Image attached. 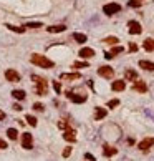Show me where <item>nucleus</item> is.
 I'll use <instances>...</instances> for the list:
<instances>
[{"label":"nucleus","mask_w":154,"mask_h":161,"mask_svg":"<svg viewBox=\"0 0 154 161\" xmlns=\"http://www.w3.org/2000/svg\"><path fill=\"white\" fill-rule=\"evenodd\" d=\"M139 67H141V68H144V70H147V72H154V63H152V62L141 60V62H139Z\"/></svg>","instance_id":"nucleus-18"},{"label":"nucleus","mask_w":154,"mask_h":161,"mask_svg":"<svg viewBox=\"0 0 154 161\" xmlns=\"http://www.w3.org/2000/svg\"><path fill=\"white\" fill-rule=\"evenodd\" d=\"M119 105V100H111V101H108V108H114V106H118Z\"/></svg>","instance_id":"nucleus-32"},{"label":"nucleus","mask_w":154,"mask_h":161,"mask_svg":"<svg viewBox=\"0 0 154 161\" xmlns=\"http://www.w3.org/2000/svg\"><path fill=\"white\" fill-rule=\"evenodd\" d=\"M106 115H108V111L104 110V108H101V106H98L96 110H94V120L96 121H99V120H103Z\"/></svg>","instance_id":"nucleus-14"},{"label":"nucleus","mask_w":154,"mask_h":161,"mask_svg":"<svg viewBox=\"0 0 154 161\" xmlns=\"http://www.w3.org/2000/svg\"><path fill=\"white\" fill-rule=\"evenodd\" d=\"M7 28H8V30H12V32H15V33H23V32H25V27H13V25H7Z\"/></svg>","instance_id":"nucleus-24"},{"label":"nucleus","mask_w":154,"mask_h":161,"mask_svg":"<svg viewBox=\"0 0 154 161\" xmlns=\"http://www.w3.org/2000/svg\"><path fill=\"white\" fill-rule=\"evenodd\" d=\"M116 153H118V149L113 148V146H108V145H106V146L103 148V154H104V156H114Z\"/></svg>","instance_id":"nucleus-19"},{"label":"nucleus","mask_w":154,"mask_h":161,"mask_svg":"<svg viewBox=\"0 0 154 161\" xmlns=\"http://www.w3.org/2000/svg\"><path fill=\"white\" fill-rule=\"evenodd\" d=\"M66 95H68V98L72 100L73 103H85V101H86V96H85V95H81V96L73 95V93H66Z\"/></svg>","instance_id":"nucleus-17"},{"label":"nucleus","mask_w":154,"mask_h":161,"mask_svg":"<svg viewBox=\"0 0 154 161\" xmlns=\"http://www.w3.org/2000/svg\"><path fill=\"white\" fill-rule=\"evenodd\" d=\"M25 120L28 121V125H30V126H37V118H35L33 115H27Z\"/></svg>","instance_id":"nucleus-25"},{"label":"nucleus","mask_w":154,"mask_h":161,"mask_svg":"<svg viewBox=\"0 0 154 161\" xmlns=\"http://www.w3.org/2000/svg\"><path fill=\"white\" fill-rule=\"evenodd\" d=\"M5 80L12 82V83H19L20 82V73L17 70H13V68H8V70H5Z\"/></svg>","instance_id":"nucleus-3"},{"label":"nucleus","mask_w":154,"mask_h":161,"mask_svg":"<svg viewBox=\"0 0 154 161\" xmlns=\"http://www.w3.org/2000/svg\"><path fill=\"white\" fill-rule=\"evenodd\" d=\"M129 5H131V7H139V2H136V0H133V2H129Z\"/></svg>","instance_id":"nucleus-39"},{"label":"nucleus","mask_w":154,"mask_h":161,"mask_svg":"<svg viewBox=\"0 0 154 161\" xmlns=\"http://www.w3.org/2000/svg\"><path fill=\"white\" fill-rule=\"evenodd\" d=\"M33 110H35V111H43V110H45L43 103H33Z\"/></svg>","instance_id":"nucleus-27"},{"label":"nucleus","mask_w":154,"mask_h":161,"mask_svg":"<svg viewBox=\"0 0 154 161\" xmlns=\"http://www.w3.org/2000/svg\"><path fill=\"white\" fill-rule=\"evenodd\" d=\"M121 10V7L118 3H106L104 7H103V12L106 13V15H114V13H118Z\"/></svg>","instance_id":"nucleus-5"},{"label":"nucleus","mask_w":154,"mask_h":161,"mask_svg":"<svg viewBox=\"0 0 154 161\" xmlns=\"http://www.w3.org/2000/svg\"><path fill=\"white\" fill-rule=\"evenodd\" d=\"M73 68H88V63L86 62H76V63H73Z\"/></svg>","instance_id":"nucleus-26"},{"label":"nucleus","mask_w":154,"mask_h":161,"mask_svg":"<svg viewBox=\"0 0 154 161\" xmlns=\"http://www.w3.org/2000/svg\"><path fill=\"white\" fill-rule=\"evenodd\" d=\"M151 146H154V138H144V140L138 145V148L141 149V151H147Z\"/></svg>","instance_id":"nucleus-7"},{"label":"nucleus","mask_w":154,"mask_h":161,"mask_svg":"<svg viewBox=\"0 0 154 161\" xmlns=\"http://www.w3.org/2000/svg\"><path fill=\"white\" fill-rule=\"evenodd\" d=\"M46 30H48L50 33H60V32L66 30V27H65V25H53V27H48Z\"/></svg>","instance_id":"nucleus-20"},{"label":"nucleus","mask_w":154,"mask_h":161,"mask_svg":"<svg viewBox=\"0 0 154 161\" xmlns=\"http://www.w3.org/2000/svg\"><path fill=\"white\" fill-rule=\"evenodd\" d=\"M32 80L35 83H37V88H35V91H37V95L40 96H45L46 93H48V83H46L45 78L41 77H37V75H32Z\"/></svg>","instance_id":"nucleus-2"},{"label":"nucleus","mask_w":154,"mask_h":161,"mask_svg":"<svg viewBox=\"0 0 154 161\" xmlns=\"http://www.w3.org/2000/svg\"><path fill=\"white\" fill-rule=\"evenodd\" d=\"M53 88H55L56 93H61V85H60V82H53Z\"/></svg>","instance_id":"nucleus-31"},{"label":"nucleus","mask_w":154,"mask_h":161,"mask_svg":"<svg viewBox=\"0 0 154 161\" xmlns=\"http://www.w3.org/2000/svg\"><path fill=\"white\" fill-rule=\"evenodd\" d=\"M12 98H15L17 101H23L27 98L25 90H12Z\"/></svg>","instance_id":"nucleus-9"},{"label":"nucleus","mask_w":154,"mask_h":161,"mask_svg":"<svg viewBox=\"0 0 154 161\" xmlns=\"http://www.w3.org/2000/svg\"><path fill=\"white\" fill-rule=\"evenodd\" d=\"M0 120H5V113L2 110H0Z\"/></svg>","instance_id":"nucleus-40"},{"label":"nucleus","mask_w":154,"mask_h":161,"mask_svg":"<svg viewBox=\"0 0 154 161\" xmlns=\"http://www.w3.org/2000/svg\"><path fill=\"white\" fill-rule=\"evenodd\" d=\"M30 62L33 63V65H37L38 68H53L55 67V62H51L48 56H45V55H38V53H33L30 56Z\"/></svg>","instance_id":"nucleus-1"},{"label":"nucleus","mask_w":154,"mask_h":161,"mask_svg":"<svg viewBox=\"0 0 154 161\" xmlns=\"http://www.w3.org/2000/svg\"><path fill=\"white\" fill-rule=\"evenodd\" d=\"M63 138H65L66 141H70V143H75V141H76V136H75V131H73V130H65Z\"/></svg>","instance_id":"nucleus-16"},{"label":"nucleus","mask_w":154,"mask_h":161,"mask_svg":"<svg viewBox=\"0 0 154 161\" xmlns=\"http://www.w3.org/2000/svg\"><path fill=\"white\" fill-rule=\"evenodd\" d=\"M61 80H65V82H73V80H80L81 75L76 72V73H61Z\"/></svg>","instance_id":"nucleus-10"},{"label":"nucleus","mask_w":154,"mask_h":161,"mask_svg":"<svg viewBox=\"0 0 154 161\" xmlns=\"http://www.w3.org/2000/svg\"><path fill=\"white\" fill-rule=\"evenodd\" d=\"M25 27H27V28H40L41 24H40V22H32V24H27Z\"/></svg>","instance_id":"nucleus-29"},{"label":"nucleus","mask_w":154,"mask_h":161,"mask_svg":"<svg viewBox=\"0 0 154 161\" xmlns=\"http://www.w3.org/2000/svg\"><path fill=\"white\" fill-rule=\"evenodd\" d=\"M85 158H86L88 161H96V159H94V156H93V154H90V153H86V154H85Z\"/></svg>","instance_id":"nucleus-37"},{"label":"nucleus","mask_w":154,"mask_h":161,"mask_svg":"<svg viewBox=\"0 0 154 161\" xmlns=\"http://www.w3.org/2000/svg\"><path fill=\"white\" fill-rule=\"evenodd\" d=\"M58 126H60L61 130H66V128H68V123H66V121H65V123H63V121H60V123H58Z\"/></svg>","instance_id":"nucleus-36"},{"label":"nucleus","mask_w":154,"mask_h":161,"mask_svg":"<svg viewBox=\"0 0 154 161\" xmlns=\"http://www.w3.org/2000/svg\"><path fill=\"white\" fill-rule=\"evenodd\" d=\"M109 53L113 55V56H114V55H118V53H123V47H114L113 50L109 51Z\"/></svg>","instance_id":"nucleus-30"},{"label":"nucleus","mask_w":154,"mask_h":161,"mask_svg":"<svg viewBox=\"0 0 154 161\" xmlns=\"http://www.w3.org/2000/svg\"><path fill=\"white\" fill-rule=\"evenodd\" d=\"M0 149H7V141H3L2 138H0Z\"/></svg>","instance_id":"nucleus-34"},{"label":"nucleus","mask_w":154,"mask_h":161,"mask_svg":"<svg viewBox=\"0 0 154 161\" xmlns=\"http://www.w3.org/2000/svg\"><path fill=\"white\" fill-rule=\"evenodd\" d=\"M78 55L81 56V58H91V56L94 55V50L85 47V48H81V50H80V53H78Z\"/></svg>","instance_id":"nucleus-12"},{"label":"nucleus","mask_w":154,"mask_h":161,"mask_svg":"<svg viewBox=\"0 0 154 161\" xmlns=\"http://www.w3.org/2000/svg\"><path fill=\"white\" fill-rule=\"evenodd\" d=\"M128 27H129V33H131V35H139L141 30H143V28H141V25L138 24V22H134V20L129 22Z\"/></svg>","instance_id":"nucleus-8"},{"label":"nucleus","mask_w":154,"mask_h":161,"mask_svg":"<svg viewBox=\"0 0 154 161\" xmlns=\"http://www.w3.org/2000/svg\"><path fill=\"white\" fill-rule=\"evenodd\" d=\"M124 78H126V82H136L138 80V73L134 70H126L124 72Z\"/></svg>","instance_id":"nucleus-15"},{"label":"nucleus","mask_w":154,"mask_h":161,"mask_svg":"<svg viewBox=\"0 0 154 161\" xmlns=\"http://www.w3.org/2000/svg\"><path fill=\"white\" fill-rule=\"evenodd\" d=\"M73 38H75L78 43H85V42H86V35H83V33H78V32L73 33Z\"/></svg>","instance_id":"nucleus-23"},{"label":"nucleus","mask_w":154,"mask_h":161,"mask_svg":"<svg viewBox=\"0 0 154 161\" xmlns=\"http://www.w3.org/2000/svg\"><path fill=\"white\" fill-rule=\"evenodd\" d=\"M7 136L10 138L12 141H13V140H17V138H19V131H17L15 128H8V130H7Z\"/></svg>","instance_id":"nucleus-22"},{"label":"nucleus","mask_w":154,"mask_h":161,"mask_svg":"<svg viewBox=\"0 0 154 161\" xmlns=\"http://www.w3.org/2000/svg\"><path fill=\"white\" fill-rule=\"evenodd\" d=\"M111 88H113V91H123L126 88V83H124L123 80H116V82L111 83Z\"/></svg>","instance_id":"nucleus-13"},{"label":"nucleus","mask_w":154,"mask_h":161,"mask_svg":"<svg viewBox=\"0 0 154 161\" xmlns=\"http://www.w3.org/2000/svg\"><path fill=\"white\" fill-rule=\"evenodd\" d=\"M70 154H72V148H70V146H66V148L63 149V158H68Z\"/></svg>","instance_id":"nucleus-33"},{"label":"nucleus","mask_w":154,"mask_h":161,"mask_svg":"<svg viewBox=\"0 0 154 161\" xmlns=\"http://www.w3.org/2000/svg\"><path fill=\"white\" fill-rule=\"evenodd\" d=\"M22 146L25 149H32L33 148V138H32V133H23L22 135Z\"/></svg>","instance_id":"nucleus-4"},{"label":"nucleus","mask_w":154,"mask_h":161,"mask_svg":"<svg viewBox=\"0 0 154 161\" xmlns=\"http://www.w3.org/2000/svg\"><path fill=\"white\" fill-rule=\"evenodd\" d=\"M13 110H15V111H22L23 108H22V105H20V103H15V105H13Z\"/></svg>","instance_id":"nucleus-35"},{"label":"nucleus","mask_w":154,"mask_h":161,"mask_svg":"<svg viewBox=\"0 0 154 161\" xmlns=\"http://www.w3.org/2000/svg\"><path fill=\"white\" fill-rule=\"evenodd\" d=\"M129 50H131V51H136V50H138V45L131 43V45H129Z\"/></svg>","instance_id":"nucleus-38"},{"label":"nucleus","mask_w":154,"mask_h":161,"mask_svg":"<svg viewBox=\"0 0 154 161\" xmlns=\"http://www.w3.org/2000/svg\"><path fill=\"white\" fill-rule=\"evenodd\" d=\"M143 47H144V50H146V51H152V50H154V40H151V38L144 40Z\"/></svg>","instance_id":"nucleus-21"},{"label":"nucleus","mask_w":154,"mask_h":161,"mask_svg":"<svg viewBox=\"0 0 154 161\" xmlns=\"http://www.w3.org/2000/svg\"><path fill=\"white\" fill-rule=\"evenodd\" d=\"M104 42L109 43V45H114V43H118V38H116V37H106Z\"/></svg>","instance_id":"nucleus-28"},{"label":"nucleus","mask_w":154,"mask_h":161,"mask_svg":"<svg viewBox=\"0 0 154 161\" xmlns=\"http://www.w3.org/2000/svg\"><path fill=\"white\" fill-rule=\"evenodd\" d=\"M98 75H99V77H103V78H113L114 70L111 67H99L98 68Z\"/></svg>","instance_id":"nucleus-6"},{"label":"nucleus","mask_w":154,"mask_h":161,"mask_svg":"<svg viewBox=\"0 0 154 161\" xmlns=\"http://www.w3.org/2000/svg\"><path fill=\"white\" fill-rule=\"evenodd\" d=\"M133 88H134L136 91H139V93H146V91H147V85H146L144 82H139V80H136L134 85H133Z\"/></svg>","instance_id":"nucleus-11"}]
</instances>
